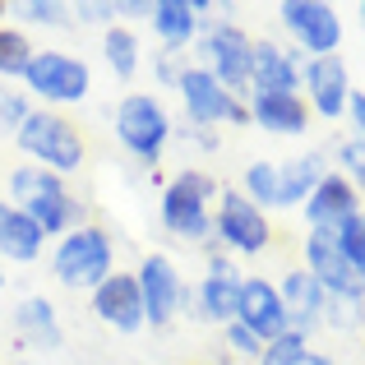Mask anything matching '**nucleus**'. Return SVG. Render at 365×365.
Returning a JSON list of instances; mask_svg holds the SVG:
<instances>
[{"label": "nucleus", "instance_id": "obj_27", "mask_svg": "<svg viewBox=\"0 0 365 365\" xmlns=\"http://www.w3.org/2000/svg\"><path fill=\"white\" fill-rule=\"evenodd\" d=\"M329 329L338 333H351L365 324V301H342V296H324V314H319Z\"/></svg>", "mask_w": 365, "mask_h": 365}, {"label": "nucleus", "instance_id": "obj_11", "mask_svg": "<svg viewBox=\"0 0 365 365\" xmlns=\"http://www.w3.org/2000/svg\"><path fill=\"white\" fill-rule=\"evenodd\" d=\"M305 273H310L329 296L365 301V273L351 268V259L342 255V245H338L333 232H310L305 236Z\"/></svg>", "mask_w": 365, "mask_h": 365}, {"label": "nucleus", "instance_id": "obj_16", "mask_svg": "<svg viewBox=\"0 0 365 365\" xmlns=\"http://www.w3.org/2000/svg\"><path fill=\"white\" fill-rule=\"evenodd\" d=\"M305 222H310V232H338L347 217L361 213V195L356 185H351L342 171H329V176L314 185V195L305 199Z\"/></svg>", "mask_w": 365, "mask_h": 365}, {"label": "nucleus", "instance_id": "obj_37", "mask_svg": "<svg viewBox=\"0 0 365 365\" xmlns=\"http://www.w3.org/2000/svg\"><path fill=\"white\" fill-rule=\"evenodd\" d=\"M347 116H351V125H356V139L365 143V93H351V102H347Z\"/></svg>", "mask_w": 365, "mask_h": 365}, {"label": "nucleus", "instance_id": "obj_20", "mask_svg": "<svg viewBox=\"0 0 365 365\" xmlns=\"http://www.w3.org/2000/svg\"><path fill=\"white\" fill-rule=\"evenodd\" d=\"M250 125L296 139V134L310 130V107H305L301 93H255L250 98Z\"/></svg>", "mask_w": 365, "mask_h": 365}, {"label": "nucleus", "instance_id": "obj_33", "mask_svg": "<svg viewBox=\"0 0 365 365\" xmlns=\"http://www.w3.org/2000/svg\"><path fill=\"white\" fill-rule=\"evenodd\" d=\"M338 171H342L347 180H351V176H361V171H365V143L356 139V134L338 143Z\"/></svg>", "mask_w": 365, "mask_h": 365}, {"label": "nucleus", "instance_id": "obj_13", "mask_svg": "<svg viewBox=\"0 0 365 365\" xmlns=\"http://www.w3.org/2000/svg\"><path fill=\"white\" fill-rule=\"evenodd\" d=\"M301 83H305V107H310V116H319V120L347 116V102H351L356 88H351V74H347V61H342V56H314V61H305Z\"/></svg>", "mask_w": 365, "mask_h": 365}, {"label": "nucleus", "instance_id": "obj_21", "mask_svg": "<svg viewBox=\"0 0 365 365\" xmlns=\"http://www.w3.org/2000/svg\"><path fill=\"white\" fill-rule=\"evenodd\" d=\"M14 329L24 338V347H37V351H56L65 342V329L56 319V305L46 296H24L14 310Z\"/></svg>", "mask_w": 365, "mask_h": 365}, {"label": "nucleus", "instance_id": "obj_40", "mask_svg": "<svg viewBox=\"0 0 365 365\" xmlns=\"http://www.w3.org/2000/svg\"><path fill=\"white\" fill-rule=\"evenodd\" d=\"M0 292H5V259H0Z\"/></svg>", "mask_w": 365, "mask_h": 365}, {"label": "nucleus", "instance_id": "obj_28", "mask_svg": "<svg viewBox=\"0 0 365 365\" xmlns=\"http://www.w3.org/2000/svg\"><path fill=\"white\" fill-rule=\"evenodd\" d=\"M310 351V342H305V333H292L287 329L282 338H273V342H264V356H259V365H296Z\"/></svg>", "mask_w": 365, "mask_h": 365}, {"label": "nucleus", "instance_id": "obj_38", "mask_svg": "<svg viewBox=\"0 0 365 365\" xmlns=\"http://www.w3.org/2000/svg\"><path fill=\"white\" fill-rule=\"evenodd\" d=\"M296 365H333V361H329V356H319V351H305V356L296 361Z\"/></svg>", "mask_w": 365, "mask_h": 365}, {"label": "nucleus", "instance_id": "obj_36", "mask_svg": "<svg viewBox=\"0 0 365 365\" xmlns=\"http://www.w3.org/2000/svg\"><path fill=\"white\" fill-rule=\"evenodd\" d=\"M176 134H180L185 143H199V148H217V134L204 130V125H185V130H176ZM176 134H171V139H176Z\"/></svg>", "mask_w": 365, "mask_h": 365}, {"label": "nucleus", "instance_id": "obj_10", "mask_svg": "<svg viewBox=\"0 0 365 365\" xmlns=\"http://www.w3.org/2000/svg\"><path fill=\"white\" fill-rule=\"evenodd\" d=\"M277 19L282 28L292 33V42L301 51L314 56H338V42H342V19L329 0H282L277 5Z\"/></svg>", "mask_w": 365, "mask_h": 365}, {"label": "nucleus", "instance_id": "obj_41", "mask_svg": "<svg viewBox=\"0 0 365 365\" xmlns=\"http://www.w3.org/2000/svg\"><path fill=\"white\" fill-rule=\"evenodd\" d=\"M361 24H365V0H361Z\"/></svg>", "mask_w": 365, "mask_h": 365}, {"label": "nucleus", "instance_id": "obj_14", "mask_svg": "<svg viewBox=\"0 0 365 365\" xmlns=\"http://www.w3.org/2000/svg\"><path fill=\"white\" fill-rule=\"evenodd\" d=\"M93 314L116 333H139L143 324V296L134 273H111L102 287H93Z\"/></svg>", "mask_w": 365, "mask_h": 365}, {"label": "nucleus", "instance_id": "obj_30", "mask_svg": "<svg viewBox=\"0 0 365 365\" xmlns=\"http://www.w3.org/2000/svg\"><path fill=\"white\" fill-rule=\"evenodd\" d=\"M28 98L19 88H0V134H19V125L28 120Z\"/></svg>", "mask_w": 365, "mask_h": 365}, {"label": "nucleus", "instance_id": "obj_35", "mask_svg": "<svg viewBox=\"0 0 365 365\" xmlns=\"http://www.w3.org/2000/svg\"><path fill=\"white\" fill-rule=\"evenodd\" d=\"M83 24H111L116 19V0H102V5H79Z\"/></svg>", "mask_w": 365, "mask_h": 365}, {"label": "nucleus", "instance_id": "obj_5", "mask_svg": "<svg viewBox=\"0 0 365 365\" xmlns=\"http://www.w3.org/2000/svg\"><path fill=\"white\" fill-rule=\"evenodd\" d=\"M111 125H116V139L139 162H148V167H153V162H162L171 134H176L171 111L162 107L158 93H125V98L116 102V116H111Z\"/></svg>", "mask_w": 365, "mask_h": 365}, {"label": "nucleus", "instance_id": "obj_24", "mask_svg": "<svg viewBox=\"0 0 365 365\" xmlns=\"http://www.w3.org/2000/svg\"><path fill=\"white\" fill-rule=\"evenodd\" d=\"M329 176V162L324 153H301V158H282L277 162V199L282 208H296L314 195V185Z\"/></svg>", "mask_w": 365, "mask_h": 365}, {"label": "nucleus", "instance_id": "obj_1", "mask_svg": "<svg viewBox=\"0 0 365 365\" xmlns=\"http://www.w3.org/2000/svg\"><path fill=\"white\" fill-rule=\"evenodd\" d=\"M9 204L33 217L42 227V236H65L74 227H83V204L65 190V176L33 167V162L9 171Z\"/></svg>", "mask_w": 365, "mask_h": 365}, {"label": "nucleus", "instance_id": "obj_43", "mask_svg": "<svg viewBox=\"0 0 365 365\" xmlns=\"http://www.w3.org/2000/svg\"><path fill=\"white\" fill-rule=\"evenodd\" d=\"M14 365H28V361H14Z\"/></svg>", "mask_w": 365, "mask_h": 365}, {"label": "nucleus", "instance_id": "obj_23", "mask_svg": "<svg viewBox=\"0 0 365 365\" xmlns=\"http://www.w3.org/2000/svg\"><path fill=\"white\" fill-rule=\"evenodd\" d=\"M148 24H153V33L162 37V46H171V51L190 46L199 33H204V19H199L195 0H153Z\"/></svg>", "mask_w": 365, "mask_h": 365}, {"label": "nucleus", "instance_id": "obj_22", "mask_svg": "<svg viewBox=\"0 0 365 365\" xmlns=\"http://www.w3.org/2000/svg\"><path fill=\"white\" fill-rule=\"evenodd\" d=\"M42 227L33 222L28 213H19L9 199H0V259L9 264H33L42 255Z\"/></svg>", "mask_w": 365, "mask_h": 365}, {"label": "nucleus", "instance_id": "obj_7", "mask_svg": "<svg viewBox=\"0 0 365 365\" xmlns=\"http://www.w3.org/2000/svg\"><path fill=\"white\" fill-rule=\"evenodd\" d=\"M24 83L33 98L51 102V107H74V102L88 98L93 70L70 51H33V61L24 70Z\"/></svg>", "mask_w": 365, "mask_h": 365}, {"label": "nucleus", "instance_id": "obj_18", "mask_svg": "<svg viewBox=\"0 0 365 365\" xmlns=\"http://www.w3.org/2000/svg\"><path fill=\"white\" fill-rule=\"evenodd\" d=\"M305 56L282 42H255V61H250V88L255 93H296L301 88Z\"/></svg>", "mask_w": 365, "mask_h": 365}, {"label": "nucleus", "instance_id": "obj_19", "mask_svg": "<svg viewBox=\"0 0 365 365\" xmlns=\"http://www.w3.org/2000/svg\"><path fill=\"white\" fill-rule=\"evenodd\" d=\"M277 296H282V310H287V329L310 338V329L319 324V314H324V296H329V292H324L305 268H287L282 282H277Z\"/></svg>", "mask_w": 365, "mask_h": 365}, {"label": "nucleus", "instance_id": "obj_31", "mask_svg": "<svg viewBox=\"0 0 365 365\" xmlns=\"http://www.w3.org/2000/svg\"><path fill=\"white\" fill-rule=\"evenodd\" d=\"M19 14L28 19V24H46V28H65L70 24V9L61 5V0H24V5H19Z\"/></svg>", "mask_w": 365, "mask_h": 365}, {"label": "nucleus", "instance_id": "obj_34", "mask_svg": "<svg viewBox=\"0 0 365 365\" xmlns=\"http://www.w3.org/2000/svg\"><path fill=\"white\" fill-rule=\"evenodd\" d=\"M185 70H190L185 51H171V46H167V51L158 56V79L167 83V88H176V83H180V74H185Z\"/></svg>", "mask_w": 365, "mask_h": 365}, {"label": "nucleus", "instance_id": "obj_29", "mask_svg": "<svg viewBox=\"0 0 365 365\" xmlns=\"http://www.w3.org/2000/svg\"><path fill=\"white\" fill-rule=\"evenodd\" d=\"M338 245H342V255L351 259V268H356V273H365V208L356 217H347V222L338 227Z\"/></svg>", "mask_w": 365, "mask_h": 365}, {"label": "nucleus", "instance_id": "obj_4", "mask_svg": "<svg viewBox=\"0 0 365 365\" xmlns=\"http://www.w3.org/2000/svg\"><path fill=\"white\" fill-rule=\"evenodd\" d=\"M14 143L33 158V167H46L56 176H70L83 167V134L74 130L61 111H28V120L19 125Z\"/></svg>", "mask_w": 365, "mask_h": 365}, {"label": "nucleus", "instance_id": "obj_8", "mask_svg": "<svg viewBox=\"0 0 365 365\" xmlns=\"http://www.w3.org/2000/svg\"><path fill=\"white\" fill-rule=\"evenodd\" d=\"M176 93H180V107H185L190 125H204V130H213V125H222V120L250 125V107L236 98V93H227L204 65H190V70L180 74Z\"/></svg>", "mask_w": 365, "mask_h": 365}, {"label": "nucleus", "instance_id": "obj_12", "mask_svg": "<svg viewBox=\"0 0 365 365\" xmlns=\"http://www.w3.org/2000/svg\"><path fill=\"white\" fill-rule=\"evenodd\" d=\"M134 277H139V296H143V319L153 324V329H167L171 319L180 314V305H185V282H180V268L171 264L167 255H143V264L134 268Z\"/></svg>", "mask_w": 365, "mask_h": 365}, {"label": "nucleus", "instance_id": "obj_25", "mask_svg": "<svg viewBox=\"0 0 365 365\" xmlns=\"http://www.w3.org/2000/svg\"><path fill=\"white\" fill-rule=\"evenodd\" d=\"M102 61L111 65L116 79H134V70H139V37L125 24H111L107 33H102Z\"/></svg>", "mask_w": 365, "mask_h": 365}, {"label": "nucleus", "instance_id": "obj_17", "mask_svg": "<svg viewBox=\"0 0 365 365\" xmlns=\"http://www.w3.org/2000/svg\"><path fill=\"white\" fill-rule=\"evenodd\" d=\"M236 324H245L259 342L282 338L287 333V310H282V296H277V282H268V277H245Z\"/></svg>", "mask_w": 365, "mask_h": 365}, {"label": "nucleus", "instance_id": "obj_32", "mask_svg": "<svg viewBox=\"0 0 365 365\" xmlns=\"http://www.w3.org/2000/svg\"><path fill=\"white\" fill-rule=\"evenodd\" d=\"M227 347H232V356H245V361H259V356H264V342H259L245 324H236V319L227 324Z\"/></svg>", "mask_w": 365, "mask_h": 365}, {"label": "nucleus", "instance_id": "obj_39", "mask_svg": "<svg viewBox=\"0 0 365 365\" xmlns=\"http://www.w3.org/2000/svg\"><path fill=\"white\" fill-rule=\"evenodd\" d=\"M351 185H356V195L365 199V171H361V176H351Z\"/></svg>", "mask_w": 365, "mask_h": 365}, {"label": "nucleus", "instance_id": "obj_9", "mask_svg": "<svg viewBox=\"0 0 365 365\" xmlns=\"http://www.w3.org/2000/svg\"><path fill=\"white\" fill-rule=\"evenodd\" d=\"M213 236H217V245L250 259V255H264L268 250L273 227H268L264 208H255L241 190H227V195H217V208H213Z\"/></svg>", "mask_w": 365, "mask_h": 365}, {"label": "nucleus", "instance_id": "obj_26", "mask_svg": "<svg viewBox=\"0 0 365 365\" xmlns=\"http://www.w3.org/2000/svg\"><path fill=\"white\" fill-rule=\"evenodd\" d=\"M28 61H33V42L19 28H0V79H24Z\"/></svg>", "mask_w": 365, "mask_h": 365}, {"label": "nucleus", "instance_id": "obj_15", "mask_svg": "<svg viewBox=\"0 0 365 365\" xmlns=\"http://www.w3.org/2000/svg\"><path fill=\"white\" fill-rule=\"evenodd\" d=\"M241 282H245L241 268L213 250V255H208V273H204V282H199V314L227 329V324L236 319V310H241Z\"/></svg>", "mask_w": 365, "mask_h": 365}, {"label": "nucleus", "instance_id": "obj_2", "mask_svg": "<svg viewBox=\"0 0 365 365\" xmlns=\"http://www.w3.org/2000/svg\"><path fill=\"white\" fill-rule=\"evenodd\" d=\"M222 195L213 171L185 167L162 190V227L180 241H208L213 236V199Z\"/></svg>", "mask_w": 365, "mask_h": 365}, {"label": "nucleus", "instance_id": "obj_42", "mask_svg": "<svg viewBox=\"0 0 365 365\" xmlns=\"http://www.w3.org/2000/svg\"><path fill=\"white\" fill-rule=\"evenodd\" d=\"M0 14H5V0H0Z\"/></svg>", "mask_w": 365, "mask_h": 365}, {"label": "nucleus", "instance_id": "obj_3", "mask_svg": "<svg viewBox=\"0 0 365 365\" xmlns=\"http://www.w3.org/2000/svg\"><path fill=\"white\" fill-rule=\"evenodd\" d=\"M116 273V250H111V236L102 227H74L65 232L51 250V277L70 292H93L107 277Z\"/></svg>", "mask_w": 365, "mask_h": 365}, {"label": "nucleus", "instance_id": "obj_6", "mask_svg": "<svg viewBox=\"0 0 365 365\" xmlns=\"http://www.w3.org/2000/svg\"><path fill=\"white\" fill-rule=\"evenodd\" d=\"M199 56H204V70L222 83L227 93L250 88V61H255V37L245 33L232 19H217L199 33Z\"/></svg>", "mask_w": 365, "mask_h": 365}]
</instances>
